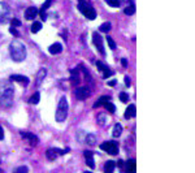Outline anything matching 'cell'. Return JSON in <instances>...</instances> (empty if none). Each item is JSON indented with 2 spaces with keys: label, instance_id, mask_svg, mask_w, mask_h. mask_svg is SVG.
I'll return each instance as SVG.
<instances>
[{
  "label": "cell",
  "instance_id": "9a60e30c",
  "mask_svg": "<svg viewBox=\"0 0 195 173\" xmlns=\"http://www.w3.org/2000/svg\"><path fill=\"white\" fill-rule=\"evenodd\" d=\"M46 74H47V69H44V68H41V69L38 70V74H37V81H35L37 86H39V85H41V83L43 82V79H44Z\"/></svg>",
  "mask_w": 195,
  "mask_h": 173
},
{
  "label": "cell",
  "instance_id": "5b68a950",
  "mask_svg": "<svg viewBox=\"0 0 195 173\" xmlns=\"http://www.w3.org/2000/svg\"><path fill=\"white\" fill-rule=\"evenodd\" d=\"M100 150L105 151L107 154H109V155H116V154L119 152V145L113 141H107L100 145Z\"/></svg>",
  "mask_w": 195,
  "mask_h": 173
},
{
  "label": "cell",
  "instance_id": "e575fe53",
  "mask_svg": "<svg viewBox=\"0 0 195 173\" xmlns=\"http://www.w3.org/2000/svg\"><path fill=\"white\" fill-rule=\"evenodd\" d=\"M11 23H12V26H13V27L21 26V21H20V20H17V18H13V20L11 21Z\"/></svg>",
  "mask_w": 195,
  "mask_h": 173
},
{
  "label": "cell",
  "instance_id": "7a4b0ae2",
  "mask_svg": "<svg viewBox=\"0 0 195 173\" xmlns=\"http://www.w3.org/2000/svg\"><path fill=\"white\" fill-rule=\"evenodd\" d=\"M68 108H69V105H68L66 98L65 97L60 98L57 104V111H56V121L58 122L65 121V118L68 117Z\"/></svg>",
  "mask_w": 195,
  "mask_h": 173
},
{
  "label": "cell",
  "instance_id": "f35d334b",
  "mask_svg": "<svg viewBox=\"0 0 195 173\" xmlns=\"http://www.w3.org/2000/svg\"><path fill=\"white\" fill-rule=\"evenodd\" d=\"M0 139H4V130L2 126H0Z\"/></svg>",
  "mask_w": 195,
  "mask_h": 173
},
{
  "label": "cell",
  "instance_id": "d4e9b609",
  "mask_svg": "<svg viewBox=\"0 0 195 173\" xmlns=\"http://www.w3.org/2000/svg\"><path fill=\"white\" fill-rule=\"evenodd\" d=\"M121 133H122V126H121V124H116L115 128H113V137H120Z\"/></svg>",
  "mask_w": 195,
  "mask_h": 173
},
{
  "label": "cell",
  "instance_id": "ffe728a7",
  "mask_svg": "<svg viewBox=\"0 0 195 173\" xmlns=\"http://www.w3.org/2000/svg\"><path fill=\"white\" fill-rule=\"evenodd\" d=\"M115 168H116V163L112 160H108L104 165V171H105V173H112L115 171Z\"/></svg>",
  "mask_w": 195,
  "mask_h": 173
},
{
  "label": "cell",
  "instance_id": "277c9868",
  "mask_svg": "<svg viewBox=\"0 0 195 173\" xmlns=\"http://www.w3.org/2000/svg\"><path fill=\"white\" fill-rule=\"evenodd\" d=\"M78 9L81 11V13L86 16L89 20H95L96 18V12L89 3H86V0H78Z\"/></svg>",
  "mask_w": 195,
  "mask_h": 173
},
{
  "label": "cell",
  "instance_id": "ba28073f",
  "mask_svg": "<svg viewBox=\"0 0 195 173\" xmlns=\"http://www.w3.org/2000/svg\"><path fill=\"white\" fill-rule=\"evenodd\" d=\"M96 65L99 66V70L100 72H103V77H104V78H108V77H111L112 74H113V72H112L105 64H103L101 61H96Z\"/></svg>",
  "mask_w": 195,
  "mask_h": 173
},
{
  "label": "cell",
  "instance_id": "d590c367",
  "mask_svg": "<svg viewBox=\"0 0 195 173\" xmlns=\"http://www.w3.org/2000/svg\"><path fill=\"white\" fill-rule=\"evenodd\" d=\"M9 31H11V34H13L14 37H18V31L16 30V27H11V29H9Z\"/></svg>",
  "mask_w": 195,
  "mask_h": 173
},
{
  "label": "cell",
  "instance_id": "7402d4cb",
  "mask_svg": "<svg viewBox=\"0 0 195 173\" xmlns=\"http://www.w3.org/2000/svg\"><path fill=\"white\" fill-rule=\"evenodd\" d=\"M39 99H41V94L38 93H34V95H31L30 99H29V103L30 104H38L39 103Z\"/></svg>",
  "mask_w": 195,
  "mask_h": 173
},
{
  "label": "cell",
  "instance_id": "2e32d148",
  "mask_svg": "<svg viewBox=\"0 0 195 173\" xmlns=\"http://www.w3.org/2000/svg\"><path fill=\"white\" fill-rule=\"evenodd\" d=\"M96 121H98V124L100 125V126H105V125H108V117H107V115L105 113H99L98 115V118H96Z\"/></svg>",
  "mask_w": 195,
  "mask_h": 173
},
{
  "label": "cell",
  "instance_id": "d6a6232c",
  "mask_svg": "<svg viewBox=\"0 0 195 173\" xmlns=\"http://www.w3.org/2000/svg\"><path fill=\"white\" fill-rule=\"evenodd\" d=\"M16 172H17V173H26V172H29V168H27V167H25V165L18 167L17 169H16Z\"/></svg>",
  "mask_w": 195,
  "mask_h": 173
},
{
  "label": "cell",
  "instance_id": "60d3db41",
  "mask_svg": "<svg viewBox=\"0 0 195 173\" xmlns=\"http://www.w3.org/2000/svg\"><path fill=\"white\" fill-rule=\"evenodd\" d=\"M108 85H109V86H115V85H116V79H113V81H109V82H108Z\"/></svg>",
  "mask_w": 195,
  "mask_h": 173
},
{
  "label": "cell",
  "instance_id": "4fadbf2b",
  "mask_svg": "<svg viewBox=\"0 0 195 173\" xmlns=\"http://www.w3.org/2000/svg\"><path fill=\"white\" fill-rule=\"evenodd\" d=\"M8 8L7 5H0V23H5L8 21Z\"/></svg>",
  "mask_w": 195,
  "mask_h": 173
},
{
  "label": "cell",
  "instance_id": "f546056e",
  "mask_svg": "<svg viewBox=\"0 0 195 173\" xmlns=\"http://www.w3.org/2000/svg\"><path fill=\"white\" fill-rule=\"evenodd\" d=\"M104 108L107 109V111H109L111 113H115V111H116V107L113 104H112L111 102H107L105 104H104Z\"/></svg>",
  "mask_w": 195,
  "mask_h": 173
},
{
  "label": "cell",
  "instance_id": "30bf717a",
  "mask_svg": "<svg viewBox=\"0 0 195 173\" xmlns=\"http://www.w3.org/2000/svg\"><path fill=\"white\" fill-rule=\"evenodd\" d=\"M37 14H38V9H37L35 7H29V8H26V11H25L26 20H29V21L34 20V17H37Z\"/></svg>",
  "mask_w": 195,
  "mask_h": 173
},
{
  "label": "cell",
  "instance_id": "e0dca14e",
  "mask_svg": "<svg viewBox=\"0 0 195 173\" xmlns=\"http://www.w3.org/2000/svg\"><path fill=\"white\" fill-rule=\"evenodd\" d=\"M134 116H135V105L134 104H130L129 107L126 108L124 117L125 118H131V117H134Z\"/></svg>",
  "mask_w": 195,
  "mask_h": 173
},
{
  "label": "cell",
  "instance_id": "9c48e42d",
  "mask_svg": "<svg viewBox=\"0 0 195 173\" xmlns=\"http://www.w3.org/2000/svg\"><path fill=\"white\" fill-rule=\"evenodd\" d=\"M9 79L16 81V82H20V83H23L25 86H27L29 82H30V79H29L26 76H20V74H12L11 77H9Z\"/></svg>",
  "mask_w": 195,
  "mask_h": 173
},
{
  "label": "cell",
  "instance_id": "44dd1931",
  "mask_svg": "<svg viewBox=\"0 0 195 173\" xmlns=\"http://www.w3.org/2000/svg\"><path fill=\"white\" fill-rule=\"evenodd\" d=\"M109 100H111L109 97H101V98L94 104V108H98V107H100V105H104L107 102H109Z\"/></svg>",
  "mask_w": 195,
  "mask_h": 173
},
{
  "label": "cell",
  "instance_id": "4316f807",
  "mask_svg": "<svg viewBox=\"0 0 195 173\" xmlns=\"http://www.w3.org/2000/svg\"><path fill=\"white\" fill-rule=\"evenodd\" d=\"M41 29H42V23L41 22H34L33 25H31V33L35 34V33H38Z\"/></svg>",
  "mask_w": 195,
  "mask_h": 173
},
{
  "label": "cell",
  "instance_id": "5bb4252c",
  "mask_svg": "<svg viewBox=\"0 0 195 173\" xmlns=\"http://www.w3.org/2000/svg\"><path fill=\"white\" fill-rule=\"evenodd\" d=\"M48 51H50L51 55H57V54H60V52L62 51V46L60 44V43H53V44L50 46Z\"/></svg>",
  "mask_w": 195,
  "mask_h": 173
},
{
  "label": "cell",
  "instance_id": "7c38bea8",
  "mask_svg": "<svg viewBox=\"0 0 195 173\" xmlns=\"http://www.w3.org/2000/svg\"><path fill=\"white\" fill-rule=\"evenodd\" d=\"M21 137L29 139V141H30V143H31L33 146H35L37 143H38V137H37V136H34V134H33V133H30V132H21Z\"/></svg>",
  "mask_w": 195,
  "mask_h": 173
},
{
  "label": "cell",
  "instance_id": "52a82bcc",
  "mask_svg": "<svg viewBox=\"0 0 195 173\" xmlns=\"http://www.w3.org/2000/svg\"><path fill=\"white\" fill-rule=\"evenodd\" d=\"M90 94H91L90 90H89V87H86V86L76 90V97H77V99H80V100H85L86 98H89Z\"/></svg>",
  "mask_w": 195,
  "mask_h": 173
},
{
  "label": "cell",
  "instance_id": "836d02e7",
  "mask_svg": "<svg viewBox=\"0 0 195 173\" xmlns=\"http://www.w3.org/2000/svg\"><path fill=\"white\" fill-rule=\"evenodd\" d=\"M52 2H53V0H47V2H46L44 4H43V5H42V11H46V9H48V8H50V5L52 4Z\"/></svg>",
  "mask_w": 195,
  "mask_h": 173
},
{
  "label": "cell",
  "instance_id": "ab89813d",
  "mask_svg": "<svg viewBox=\"0 0 195 173\" xmlns=\"http://www.w3.org/2000/svg\"><path fill=\"white\" fill-rule=\"evenodd\" d=\"M117 165H119L120 168H122V167H124V161H122V160H119V163H117Z\"/></svg>",
  "mask_w": 195,
  "mask_h": 173
},
{
  "label": "cell",
  "instance_id": "8fae6325",
  "mask_svg": "<svg viewBox=\"0 0 195 173\" xmlns=\"http://www.w3.org/2000/svg\"><path fill=\"white\" fill-rule=\"evenodd\" d=\"M83 156L86 159V164L89 165L91 169H94L95 168V164H94V154H92L91 151H85L83 152Z\"/></svg>",
  "mask_w": 195,
  "mask_h": 173
},
{
  "label": "cell",
  "instance_id": "8d00e7d4",
  "mask_svg": "<svg viewBox=\"0 0 195 173\" xmlns=\"http://www.w3.org/2000/svg\"><path fill=\"white\" fill-rule=\"evenodd\" d=\"M121 65H122V66H128V60H126V59H121Z\"/></svg>",
  "mask_w": 195,
  "mask_h": 173
},
{
  "label": "cell",
  "instance_id": "f1b7e54d",
  "mask_svg": "<svg viewBox=\"0 0 195 173\" xmlns=\"http://www.w3.org/2000/svg\"><path fill=\"white\" fill-rule=\"evenodd\" d=\"M99 30H100V31H103V33L109 31V30H111V23H109V22H104V23H101L100 27H99Z\"/></svg>",
  "mask_w": 195,
  "mask_h": 173
},
{
  "label": "cell",
  "instance_id": "6da1fadb",
  "mask_svg": "<svg viewBox=\"0 0 195 173\" xmlns=\"http://www.w3.org/2000/svg\"><path fill=\"white\" fill-rule=\"evenodd\" d=\"M9 52H11V57L13 61L21 62L26 59V47L22 42L20 41H12L9 44Z\"/></svg>",
  "mask_w": 195,
  "mask_h": 173
},
{
  "label": "cell",
  "instance_id": "83f0119b",
  "mask_svg": "<svg viewBox=\"0 0 195 173\" xmlns=\"http://www.w3.org/2000/svg\"><path fill=\"white\" fill-rule=\"evenodd\" d=\"M105 3L109 4V5L113 7V8H119V7L121 5V2H120V0H105Z\"/></svg>",
  "mask_w": 195,
  "mask_h": 173
},
{
  "label": "cell",
  "instance_id": "4dcf8cb0",
  "mask_svg": "<svg viewBox=\"0 0 195 173\" xmlns=\"http://www.w3.org/2000/svg\"><path fill=\"white\" fill-rule=\"evenodd\" d=\"M107 43H108V46H109L111 50H116V43H115V41L112 39L111 37H107Z\"/></svg>",
  "mask_w": 195,
  "mask_h": 173
},
{
  "label": "cell",
  "instance_id": "ac0fdd59",
  "mask_svg": "<svg viewBox=\"0 0 195 173\" xmlns=\"http://www.w3.org/2000/svg\"><path fill=\"white\" fill-rule=\"evenodd\" d=\"M70 79L73 85H78L80 83V74H78V69H72L70 70Z\"/></svg>",
  "mask_w": 195,
  "mask_h": 173
},
{
  "label": "cell",
  "instance_id": "d6986e66",
  "mask_svg": "<svg viewBox=\"0 0 195 173\" xmlns=\"http://www.w3.org/2000/svg\"><path fill=\"white\" fill-rule=\"evenodd\" d=\"M136 169V163L134 159H130L126 161V171H128L129 173H134Z\"/></svg>",
  "mask_w": 195,
  "mask_h": 173
},
{
  "label": "cell",
  "instance_id": "74e56055",
  "mask_svg": "<svg viewBox=\"0 0 195 173\" xmlns=\"http://www.w3.org/2000/svg\"><path fill=\"white\" fill-rule=\"evenodd\" d=\"M125 85H126V86H130V78H129L128 76L125 77Z\"/></svg>",
  "mask_w": 195,
  "mask_h": 173
},
{
  "label": "cell",
  "instance_id": "8992f818",
  "mask_svg": "<svg viewBox=\"0 0 195 173\" xmlns=\"http://www.w3.org/2000/svg\"><path fill=\"white\" fill-rule=\"evenodd\" d=\"M92 42H94V44L96 46L99 54L101 56H104L105 55V51H104V44H103V38L98 34V33H94V34H92Z\"/></svg>",
  "mask_w": 195,
  "mask_h": 173
},
{
  "label": "cell",
  "instance_id": "603a6c76",
  "mask_svg": "<svg viewBox=\"0 0 195 173\" xmlns=\"http://www.w3.org/2000/svg\"><path fill=\"white\" fill-rule=\"evenodd\" d=\"M85 141H86V143H87V145L94 146V145H95V142H96V137L94 136V134H87Z\"/></svg>",
  "mask_w": 195,
  "mask_h": 173
},
{
  "label": "cell",
  "instance_id": "484cf974",
  "mask_svg": "<svg viewBox=\"0 0 195 173\" xmlns=\"http://www.w3.org/2000/svg\"><path fill=\"white\" fill-rule=\"evenodd\" d=\"M124 13H125V14H128V16H131V14H134V13H135V5H134L133 3H131L128 8H125Z\"/></svg>",
  "mask_w": 195,
  "mask_h": 173
},
{
  "label": "cell",
  "instance_id": "1f68e13d",
  "mask_svg": "<svg viewBox=\"0 0 195 173\" xmlns=\"http://www.w3.org/2000/svg\"><path fill=\"white\" fill-rule=\"evenodd\" d=\"M120 100L121 102H124V103H126L129 100V95L126 93H120Z\"/></svg>",
  "mask_w": 195,
  "mask_h": 173
},
{
  "label": "cell",
  "instance_id": "3957f363",
  "mask_svg": "<svg viewBox=\"0 0 195 173\" xmlns=\"http://www.w3.org/2000/svg\"><path fill=\"white\" fill-rule=\"evenodd\" d=\"M0 104L5 108L12 107L13 104V89L7 86L3 91H0Z\"/></svg>",
  "mask_w": 195,
  "mask_h": 173
},
{
  "label": "cell",
  "instance_id": "cb8c5ba5",
  "mask_svg": "<svg viewBox=\"0 0 195 173\" xmlns=\"http://www.w3.org/2000/svg\"><path fill=\"white\" fill-rule=\"evenodd\" d=\"M46 155H47V157L50 160H55L56 157H57V152L55 151V148H50V150H47Z\"/></svg>",
  "mask_w": 195,
  "mask_h": 173
}]
</instances>
